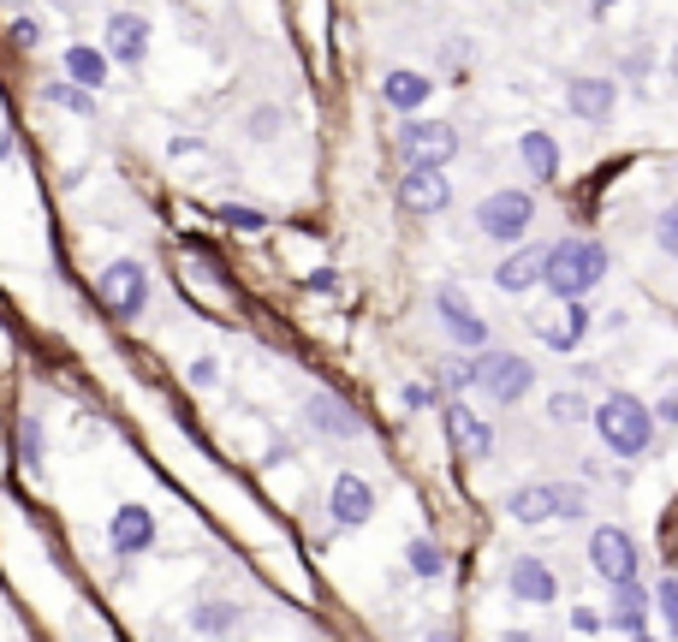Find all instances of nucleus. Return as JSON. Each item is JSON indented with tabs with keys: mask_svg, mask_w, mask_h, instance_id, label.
Segmentation results:
<instances>
[{
	"mask_svg": "<svg viewBox=\"0 0 678 642\" xmlns=\"http://www.w3.org/2000/svg\"><path fill=\"white\" fill-rule=\"evenodd\" d=\"M607 274V250L596 238H560V245H548V263H542V286L553 298L578 304L583 292H596Z\"/></svg>",
	"mask_w": 678,
	"mask_h": 642,
	"instance_id": "nucleus-1",
	"label": "nucleus"
},
{
	"mask_svg": "<svg viewBox=\"0 0 678 642\" xmlns=\"http://www.w3.org/2000/svg\"><path fill=\"white\" fill-rule=\"evenodd\" d=\"M596 435L613 446L619 458H642V453H649V441H655V411L637 405L631 393H613V398H601V405H596Z\"/></svg>",
	"mask_w": 678,
	"mask_h": 642,
	"instance_id": "nucleus-2",
	"label": "nucleus"
},
{
	"mask_svg": "<svg viewBox=\"0 0 678 642\" xmlns=\"http://www.w3.org/2000/svg\"><path fill=\"white\" fill-rule=\"evenodd\" d=\"M471 387L482 398H494V405H518V398L535 387V369H530V357H518V352H482L471 363Z\"/></svg>",
	"mask_w": 678,
	"mask_h": 642,
	"instance_id": "nucleus-3",
	"label": "nucleus"
},
{
	"mask_svg": "<svg viewBox=\"0 0 678 642\" xmlns=\"http://www.w3.org/2000/svg\"><path fill=\"white\" fill-rule=\"evenodd\" d=\"M507 512L518 524H548V517H583L589 512V494L583 488H566V482H530L507 500Z\"/></svg>",
	"mask_w": 678,
	"mask_h": 642,
	"instance_id": "nucleus-4",
	"label": "nucleus"
},
{
	"mask_svg": "<svg viewBox=\"0 0 678 642\" xmlns=\"http://www.w3.org/2000/svg\"><path fill=\"white\" fill-rule=\"evenodd\" d=\"M96 298L101 309H108L114 322H137L144 316V304H149V268L144 263H114V268H101V280H96Z\"/></svg>",
	"mask_w": 678,
	"mask_h": 642,
	"instance_id": "nucleus-5",
	"label": "nucleus"
},
{
	"mask_svg": "<svg viewBox=\"0 0 678 642\" xmlns=\"http://www.w3.org/2000/svg\"><path fill=\"white\" fill-rule=\"evenodd\" d=\"M535 220V203L530 190H494V197L476 203V227L494 238V245H512V238H524Z\"/></svg>",
	"mask_w": 678,
	"mask_h": 642,
	"instance_id": "nucleus-6",
	"label": "nucleus"
},
{
	"mask_svg": "<svg viewBox=\"0 0 678 642\" xmlns=\"http://www.w3.org/2000/svg\"><path fill=\"white\" fill-rule=\"evenodd\" d=\"M459 155V131L446 126V119H416V126L399 131V161L405 167H441Z\"/></svg>",
	"mask_w": 678,
	"mask_h": 642,
	"instance_id": "nucleus-7",
	"label": "nucleus"
},
{
	"mask_svg": "<svg viewBox=\"0 0 678 642\" xmlns=\"http://www.w3.org/2000/svg\"><path fill=\"white\" fill-rule=\"evenodd\" d=\"M589 565H596V577H607V583H637V542L625 530H613V524H601L596 535H589Z\"/></svg>",
	"mask_w": 678,
	"mask_h": 642,
	"instance_id": "nucleus-8",
	"label": "nucleus"
},
{
	"mask_svg": "<svg viewBox=\"0 0 678 642\" xmlns=\"http://www.w3.org/2000/svg\"><path fill=\"white\" fill-rule=\"evenodd\" d=\"M446 441H452V453H459V458H489L494 453V428L489 423H482V416L471 411V405H464V398H446Z\"/></svg>",
	"mask_w": 678,
	"mask_h": 642,
	"instance_id": "nucleus-9",
	"label": "nucleus"
},
{
	"mask_svg": "<svg viewBox=\"0 0 678 642\" xmlns=\"http://www.w3.org/2000/svg\"><path fill=\"white\" fill-rule=\"evenodd\" d=\"M452 203V185L441 167H405V179H399V208L405 215H441Z\"/></svg>",
	"mask_w": 678,
	"mask_h": 642,
	"instance_id": "nucleus-10",
	"label": "nucleus"
},
{
	"mask_svg": "<svg viewBox=\"0 0 678 642\" xmlns=\"http://www.w3.org/2000/svg\"><path fill=\"white\" fill-rule=\"evenodd\" d=\"M434 309H441L446 334L459 339V345H471V352H482V345H489V322H482L476 309L464 304V286H441V292H434Z\"/></svg>",
	"mask_w": 678,
	"mask_h": 642,
	"instance_id": "nucleus-11",
	"label": "nucleus"
},
{
	"mask_svg": "<svg viewBox=\"0 0 678 642\" xmlns=\"http://www.w3.org/2000/svg\"><path fill=\"white\" fill-rule=\"evenodd\" d=\"M108 547L114 560H137V553L155 547V512L149 506H119L114 524H108Z\"/></svg>",
	"mask_w": 678,
	"mask_h": 642,
	"instance_id": "nucleus-12",
	"label": "nucleus"
},
{
	"mask_svg": "<svg viewBox=\"0 0 678 642\" xmlns=\"http://www.w3.org/2000/svg\"><path fill=\"white\" fill-rule=\"evenodd\" d=\"M114 66H144L149 60V19H137V12H114L108 19V48H101Z\"/></svg>",
	"mask_w": 678,
	"mask_h": 642,
	"instance_id": "nucleus-13",
	"label": "nucleus"
},
{
	"mask_svg": "<svg viewBox=\"0 0 678 642\" xmlns=\"http://www.w3.org/2000/svg\"><path fill=\"white\" fill-rule=\"evenodd\" d=\"M304 416H309V428H316V435H327V441H357V435H363V416L345 405V398H334V393H309Z\"/></svg>",
	"mask_w": 678,
	"mask_h": 642,
	"instance_id": "nucleus-14",
	"label": "nucleus"
},
{
	"mask_svg": "<svg viewBox=\"0 0 678 642\" xmlns=\"http://www.w3.org/2000/svg\"><path fill=\"white\" fill-rule=\"evenodd\" d=\"M530 327H535V339H542L548 352H578L583 334H589V309H583V298H578V304H566L560 316H535Z\"/></svg>",
	"mask_w": 678,
	"mask_h": 642,
	"instance_id": "nucleus-15",
	"label": "nucleus"
},
{
	"mask_svg": "<svg viewBox=\"0 0 678 642\" xmlns=\"http://www.w3.org/2000/svg\"><path fill=\"white\" fill-rule=\"evenodd\" d=\"M327 512H334V524H345V530L370 524V512H375V488H370L363 476L345 471V476H334V506H327Z\"/></svg>",
	"mask_w": 678,
	"mask_h": 642,
	"instance_id": "nucleus-16",
	"label": "nucleus"
},
{
	"mask_svg": "<svg viewBox=\"0 0 678 642\" xmlns=\"http://www.w3.org/2000/svg\"><path fill=\"white\" fill-rule=\"evenodd\" d=\"M566 108L578 119H589V126H601V119L613 113V83L607 78H571L566 83Z\"/></svg>",
	"mask_w": 678,
	"mask_h": 642,
	"instance_id": "nucleus-17",
	"label": "nucleus"
},
{
	"mask_svg": "<svg viewBox=\"0 0 678 642\" xmlns=\"http://www.w3.org/2000/svg\"><path fill=\"white\" fill-rule=\"evenodd\" d=\"M542 263H548L542 245H518L507 263L494 268V286H500V292H530L535 280H542Z\"/></svg>",
	"mask_w": 678,
	"mask_h": 642,
	"instance_id": "nucleus-18",
	"label": "nucleus"
},
{
	"mask_svg": "<svg viewBox=\"0 0 678 642\" xmlns=\"http://www.w3.org/2000/svg\"><path fill=\"white\" fill-rule=\"evenodd\" d=\"M553 589H560V583H553V571H548L542 560H530V553H524V560H512V595H518V601L548 606Z\"/></svg>",
	"mask_w": 678,
	"mask_h": 642,
	"instance_id": "nucleus-19",
	"label": "nucleus"
},
{
	"mask_svg": "<svg viewBox=\"0 0 678 642\" xmlns=\"http://www.w3.org/2000/svg\"><path fill=\"white\" fill-rule=\"evenodd\" d=\"M108 55H101V48H90V42H72V48H66V78H72L78 83V90H101V83H108Z\"/></svg>",
	"mask_w": 678,
	"mask_h": 642,
	"instance_id": "nucleus-20",
	"label": "nucleus"
},
{
	"mask_svg": "<svg viewBox=\"0 0 678 642\" xmlns=\"http://www.w3.org/2000/svg\"><path fill=\"white\" fill-rule=\"evenodd\" d=\"M381 96H387V108L411 113V108H423V101L434 96V83H429L423 72H387V83H381Z\"/></svg>",
	"mask_w": 678,
	"mask_h": 642,
	"instance_id": "nucleus-21",
	"label": "nucleus"
},
{
	"mask_svg": "<svg viewBox=\"0 0 678 642\" xmlns=\"http://www.w3.org/2000/svg\"><path fill=\"white\" fill-rule=\"evenodd\" d=\"M642 619H649V595H642V583H619V589H613V613H607V624H619V631L642 636Z\"/></svg>",
	"mask_w": 678,
	"mask_h": 642,
	"instance_id": "nucleus-22",
	"label": "nucleus"
},
{
	"mask_svg": "<svg viewBox=\"0 0 678 642\" xmlns=\"http://www.w3.org/2000/svg\"><path fill=\"white\" fill-rule=\"evenodd\" d=\"M518 155H524V167L535 172V179H553V172H560V144H553L548 131H524Z\"/></svg>",
	"mask_w": 678,
	"mask_h": 642,
	"instance_id": "nucleus-23",
	"label": "nucleus"
},
{
	"mask_svg": "<svg viewBox=\"0 0 678 642\" xmlns=\"http://www.w3.org/2000/svg\"><path fill=\"white\" fill-rule=\"evenodd\" d=\"M42 96L55 101V108L78 113V119H96V96H90V90H78L72 78H55V83H42Z\"/></svg>",
	"mask_w": 678,
	"mask_h": 642,
	"instance_id": "nucleus-24",
	"label": "nucleus"
},
{
	"mask_svg": "<svg viewBox=\"0 0 678 642\" xmlns=\"http://www.w3.org/2000/svg\"><path fill=\"white\" fill-rule=\"evenodd\" d=\"M42 453H48L42 416H19V458H24V471H42Z\"/></svg>",
	"mask_w": 678,
	"mask_h": 642,
	"instance_id": "nucleus-25",
	"label": "nucleus"
},
{
	"mask_svg": "<svg viewBox=\"0 0 678 642\" xmlns=\"http://www.w3.org/2000/svg\"><path fill=\"white\" fill-rule=\"evenodd\" d=\"M190 624H197V631H208V636H226V631L238 624V606L208 601V606H197V613H190Z\"/></svg>",
	"mask_w": 678,
	"mask_h": 642,
	"instance_id": "nucleus-26",
	"label": "nucleus"
},
{
	"mask_svg": "<svg viewBox=\"0 0 678 642\" xmlns=\"http://www.w3.org/2000/svg\"><path fill=\"white\" fill-rule=\"evenodd\" d=\"M405 560H411V571H416V577H441V571H446V560H441V547H434L429 535H416V542L405 547Z\"/></svg>",
	"mask_w": 678,
	"mask_h": 642,
	"instance_id": "nucleus-27",
	"label": "nucleus"
},
{
	"mask_svg": "<svg viewBox=\"0 0 678 642\" xmlns=\"http://www.w3.org/2000/svg\"><path fill=\"white\" fill-rule=\"evenodd\" d=\"M220 220H226L233 233H263V227H268L263 208H245V203H226V208H220Z\"/></svg>",
	"mask_w": 678,
	"mask_h": 642,
	"instance_id": "nucleus-28",
	"label": "nucleus"
},
{
	"mask_svg": "<svg viewBox=\"0 0 678 642\" xmlns=\"http://www.w3.org/2000/svg\"><path fill=\"white\" fill-rule=\"evenodd\" d=\"M655 245H660V250H667L672 263H678V203H667V208H660V220H655Z\"/></svg>",
	"mask_w": 678,
	"mask_h": 642,
	"instance_id": "nucleus-29",
	"label": "nucleus"
},
{
	"mask_svg": "<svg viewBox=\"0 0 678 642\" xmlns=\"http://www.w3.org/2000/svg\"><path fill=\"white\" fill-rule=\"evenodd\" d=\"M548 411H553V423H578V416H589V405H583L578 393H553Z\"/></svg>",
	"mask_w": 678,
	"mask_h": 642,
	"instance_id": "nucleus-30",
	"label": "nucleus"
},
{
	"mask_svg": "<svg viewBox=\"0 0 678 642\" xmlns=\"http://www.w3.org/2000/svg\"><path fill=\"white\" fill-rule=\"evenodd\" d=\"M660 613H667V624H672V636H678V577H667V583H660Z\"/></svg>",
	"mask_w": 678,
	"mask_h": 642,
	"instance_id": "nucleus-31",
	"label": "nucleus"
},
{
	"mask_svg": "<svg viewBox=\"0 0 678 642\" xmlns=\"http://www.w3.org/2000/svg\"><path fill=\"white\" fill-rule=\"evenodd\" d=\"M215 381H220V363H215V357H197V363H190V387H215Z\"/></svg>",
	"mask_w": 678,
	"mask_h": 642,
	"instance_id": "nucleus-32",
	"label": "nucleus"
},
{
	"mask_svg": "<svg viewBox=\"0 0 678 642\" xmlns=\"http://www.w3.org/2000/svg\"><path fill=\"white\" fill-rule=\"evenodd\" d=\"M12 42H19V48H37V42H42V24H37V19H12Z\"/></svg>",
	"mask_w": 678,
	"mask_h": 642,
	"instance_id": "nucleus-33",
	"label": "nucleus"
},
{
	"mask_svg": "<svg viewBox=\"0 0 678 642\" xmlns=\"http://www.w3.org/2000/svg\"><path fill=\"white\" fill-rule=\"evenodd\" d=\"M446 387H471V363H446Z\"/></svg>",
	"mask_w": 678,
	"mask_h": 642,
	"instance_id": "nucleus-34",
	"label": "nucleus"
},
{
	"mask_svg": "<svg viewBox=\"0 0 678 642\" xmlns=\"http://www.w3.org/2000/svg\"><path fill=\"white\" fill-rule=\"evenodd\" d=\"M571 624H578V631H601L607 619H601V613H589V606H578V613H571Z\"/></svg>",
	"mask_w": 678,
	"mask_h": 642,
	"instance_id": "nucleus-35",
	"label": "nucleus"
},
{
	"mask_svg": "<svg viewBox=\"0 0 678 642\" xmlns=\"http://www.w3.org/2000/svg\"><path fill=\"white\" fill-rule=\"evenodd\" d=\"M660 423H678V393L660 398Z\"/></svg>",
	"mask_w": 678,
	"mask_h": 642,
	"instance_id": "nucleus-36",
	"label": "nucleus"
},
{
	"mask_svg": "<svg viewBox=\"0 0 678 642\" xmlns=\"http://www.w3.org/2000/svg\"><path fill=\"white\" fill-rule=\"evenodd\" d=\"M0 161H12V131H0Z\"/></svg>",
	"mask_w": 678,
	"mask_h": 642,
	"instance_id": "nucleus-37",
	"label": "nucleus"
},
{
	"mask_svg": "<svg viewBox=\"0 0 678 642\" xmlns=\"http://www.w3.org/2000/svg\"><path fill=\"white\" fill-rule=\"evenodd\" d=\"M589 7H596V12H607V7H619V0H589Z\"/></svg>",
	"mask_w": 678,
	"mask_h": 642,
	"instance_id": "nucleus-38",
	"label": "nucleus"
},
{
	"mask_svg": "<svg viewBox=\"0 0 678 642\" xmlns=\"http://www.w3.org/2000/svg\"><path fill=\"white\" fill-rule=\"evenodd\" d=\"M667 66H672V78H678V48H672V60H667Z\"/></svg>",
	"mask_w": 678,
	"mask_h": 642,
	"instance_id": "nucleus-39",
	"label": "nucleus"
},
{
	"mask_svg": "<svg viewBox=\"0 0 678 642\" xmlns=\"http://www.w3.org/2000/svg\"><path fill=\"white\" fill-rule=\"evenodd\" d=\"M429 642H452V636H429Z\"/></svg>",
	"mask_w": 678,
	"mask_h": 642,
	"instance_id": "nucleus-40",
	"label": "nucleus"
},
{
	"mask_svg": "<svg viewBox=\"0 0 678 642\" xmlns=\"http://www.w3.org/2000/svg\"><path fill=\"white\" fill-rule=\"evenodd\" d=\"M631 642H655V636H631Z\"/></svg>",
	"mask_w": 678,
	"mask_h": 642,
	"instance_id": "nucleus-41",
	"label": "nucleus"
}]
</instances>
